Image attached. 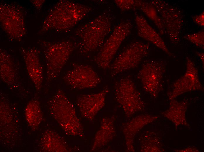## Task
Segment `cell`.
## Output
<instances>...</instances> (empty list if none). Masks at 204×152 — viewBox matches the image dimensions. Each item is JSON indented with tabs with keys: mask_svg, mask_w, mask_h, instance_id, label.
<instances>
[{
	"mask_svg": "<svg viewBox=\"0 0 204 152\" xmlns=\"http://www.w3.org/2000/svg\"><path fill=\"white\" fill-rule=\"evenodd\" d=\"M91 11L86 5L68 0H60L50 11L43 22L41 31H64L73 27Z\"/></svg>",
	"mask_w": 204,
	"mask_h": 152,
	"instance_id": "1",
	"label": "cell"
},
{
	"mask_svg": "<svg viewBox=\"0 0 204 152\" xmlns=\"http://www.w3.org/2000/svg\"><path fill=\"white\" fill-rule=\"evenodd\" d=\"M111 31V20L105 14L99 15L80 26L75 34L80 40L81 53L91 52L101 47Z\"/></svg>",
	"mask_w": 204,
	"mask_h": 152,
	"instance_id": "2",
	"label": "cell"
},
{
	"mask_svg": "<svg viewBox=\"0 0 204 152\" xmlns=\"http://www.w3.org/2000/svg\"><path fill=\"white\" fill-rule=\"evenodd\" d=\"M49 109L62 127L71 135L81 134L83 130L74 106L64 92L59 89L49 100Z\"/></svg>",
	"mask_w": 204,
	"mask_h": 152,
	"instance_id": "3",
	"label": "cell"
},
{
	"mask_svg": "<svg viewBox=\"0 0 204 152\" xmlns=\"http://www.w3.org/2000/svg\"><path fill=\"white\" fill-rule=\"evenodd\" d=\"M46 61V80H54L59 75L74 48L70 41L42 43Z\"/></svg>",
	"mask_w": 204,
	"mask_h": 152,
	"instance_id": "4",
	"label": "cell"
},
{
	"mask_svg": "<svg viewBox=\"0 0 204 152\" xmlns=\"http://www.w3.org/2000/svg\"><path fill=\"white\" fill-rule=\"evenodd\" d=\"M132 27L128 20L122 21L113 29L102 46L94 60L99 68H109L113 58L124 40L131 32Z\"/></svg>",
	"mask_w": 204,
	"mask_h": 152,
	"instance_id": "5",
	"label": "cell"
},
{
	"mask_svg": "<svg viewBox=\"0 0 204 152\" xmlns=\"http://www.w3.org/2000/svg\"><path fill=\"white\" fill-rule=\"evenodd\" d=\"M149 44L140 41L131 42L119 53L109 68L112 77L137 68L148 55Z\"/></svg>",
	"mask_w": 204,
	"mask_h": 152,
	"instance_id": "6",
	"label": "cell"
},
{
	"mask_svg": "<svg viewBox=\"0 0 204 152\" xmlns=\"http://www.w3.org/2000/svg\"><path fill=\"white\" fill-rule=\"evenodd\" d=\"M156 8L162 22L165 34L171 42L177 44L180 41V33L184 22L181 10L176 6L163 0L150 2Z\"/></svg>",
	"mask_w": 204,
	"mask_h": 152,
	"instance_id": "7",
	"label": "cell"
},
{
	"mask_svg": "<svg viewBox=\"0 0 204 152\" xmlns=\"http://www.w3.org/2000/svg\"><path fill=\"white\" fill-rule=\"evenodd\" d=\"M115 95L117 101L128 117L131 116L144 108L145 103L140 93L132 80L129 77H123L116 82Z\"/></svg>",
	"mask_w": 204,
	"mask_h": 152,
	"instance_id": "8",
	"label": "cell"
},
{
	"mask_svg": "<svg viewBox=\"0 0 204 152\" xmlns=\"http://www.w3.org/2000/svg\"><path fill=\"white\" fill-rule=\"evenodd\" d=\"M166 64L163 60L150 59L144 62L138 74V77L144 90L157 98L163 89V79Z\"/></svg>",
	"mask_w": 204,
	"mask_h": 152,
	"instance_id": "9",
	"label": "cell"
},
{
	"mask_svg": "<svg viewBox=\"0 0 204 152\" xmlns=\"http://www.w3.org/2000/svg\"><path fill=\"white\" fill-rule=\"evenodd\" d=\"M17 5L1 4L0 6V22L6 33L13 39H21L25 34L23 12Z\"/></svg>",
	"mask_w": 204,
	"mask_h": 152,
	"instance_id": "10",
	"label": "cell"
},
{
	"mask_svg": "<svg viewBox=\"0 0 204 152\" xmlns=\"http://www.w3.org/2000/svg\"><path fill=\"white\" fill-rule=\"evenodd\" d=\"M72 68L63 77L65 82L74 89L94 87L101 81V78L90 66L74 63Z\"/></svg>",
	"mask_w": 204,
	"mask_h": 152,
	"instance_id": "11",
	"label": "cell"
},
{
	"mask_svg": "<svg viewBox=\"0 0 204 152\" xmlns=\"http://www.w3.org/2000/svg\"><path fill=\"white\" fill-rule=\"evenodd\" d=\"M198 72L194 62L189 58L186 61V69L184 74L177 80L173 84L171 91L167 95L169 100L188 92L203 91Z\"/></svg>",
	"mask_w": 204,
	"mask_h": 152,
	"instance_id": "12",
	"label": "cell"
},
{
	"mask_svg": "<svg viewBox=\"0 0 204 152\" xmlns=\"http://www.w3.org/2000/svg\"><path fill=\"white\" fill-rule=\"evenodd\" d=\"M21 51L28 76L36 90L39 91L42 86L43 74L38 50L32 47L22 48Z\"/></svg>",
	"mask_w": 204,
	"mask_h": 152,
	"instance_id": "13",
	"label": "cell"
},
{
	"mask_svg": "<svg viewBox=\"0 0 204 152\" xmlns=\"http://www.w3.org/2000/svg\"><path fill=\"white\" fill-rule=\"evenodd\" d=\"M108 91L106 88L98 93L84 94L78 97L76 105L84 116L89 119L93 118L104 106Z\"/></svg>",
	"mask_w": 204,
	"mask_h": 152,
	"instance_id": "14",
	"label": "cell"
},
{
	"mask_svg": "<svg viewBox=\"0 0 204 152\" xmlns=\"http://www.w3.org/2000/svg\"><path fill=\"white\" fill-rule=\"evenodd\" d=\"M135 20L138 36L162 50L168 56L175 57L165 44L160 34L148 23L142 15L136 13Z\"/></svg>",
	"mask_w": 204,
	"mask_h": 152,
	"instance_id": "15",
	"label": "cell"
},
{
	"mask_svg": "<svg viewBox=\"0 0 204 152\" xmlns=\"http://www.w3.org/2000/svg\"><path fill=\"white\" fill-rule=\"evenodd\" d=\"M158 118L157 116L148 114L141 115L134 118L125 125L123 133L127 148L130 151H135L133 147L134 137L138 132L145 126Z\"/></svg>",
	"mask_w": 204,
	"mask_h": 152,
	"instance_id": "16",
	"label": "cell"
},
{
	"mask_svg": "<svg viewBox=\"0 0 204 152\" xmlns=\"http://www.w3.org/2000/svg\"><path fill=\"white\" fill-rule=\"evenodd\" d=\"M170 101L169 108L162 113V115L171 121L176 128L181 125L189 127L190 125L186 118L188 101L186 100L179 101L175 99Z\"/></svg>",
	"mask_w": 204,
	"mask_h": 152,
	"instance_id": "17",
	"label": "cell"
},
{
	"mask_svg": "<svg viewBox=\"0 0 204 152\" xmlns=\"http://www.w3.org/2000/svg\"><path fill=\"white\" fill-rule=\"evenodd\" d=\"M0 77L4 82L9 86L13 85L17 81L14 62L10 54L2 49L0 50Z\"/></svg>",
	"mask_w": 204,
	"mask_h": 152,
	"instance_id": "18",
	"label": "cell"
},
{
	"mask_svg": "<svg viewBox=\"0 0 204 152\" xmlns=\"http://www.w3.org/2000/svg\"><path fill=\"white\" fill-rule=\"evenodd\" d=\"M133 9L140 10L144 13L154 23L160 34L162 35L165 34L162 20L156 8L150 2L135 0Z\"/></svg>",
	"mask_w": 204,
	"mask_h": 152,
	"instance_id": "19",
	"label": "cell"
},
{
	"mask_svg": "<svg viewBox=\"0 0 204 152\" xmlns=\"http://www.w3.org/2000/svg\"><path fill=\"white\" fill-rule=\"evenodd\" d=\"M113 120L109 118L102 120L101 127L95 136L93 149L105 145L112 139L115 133Z\"/></svg>",
	"mask_w": 204,
	"mask_h": 152,
	"instance_id": "20",
	"label": "cell"
},
{
	"mask_svg": "<svg viewBox=\"0 0 204 152\" xmlns=\"http://www.w3.org/2000/svg\"><path fill=\"white\" fill-rule=\"evenodd\" d=\"M43 137L42 144L46 151H67V146L64 141L53 132H47Z\"/></svg>",
	"mask_w": 204,
	"mask_h": 152,
	"instance_id": "21",
	"label": "cell"
},
{
	"mask_svg": "<svg viewBox=\"0 0 204 152\" xmlns=\"http://www.w3.org/2000/svg\"><path fill=\"white\" fill-rule=\"evenodd\" d=\"M25 116L29 125L32 128L36 129L42 119V113L39 101L33 99L27 104L25 109Z\"/></svg>",
	"mask_w": 204,
	"mask_h": 152,
	"instance_id": "22",
	"label": "cell"
},
{
	"mask_svg": "<svg viewBox=\"0 0 204 152\" xmlns=\"http://www.w3.org/2000/svg\"><path fill=\"white\" fill-rule=\"evenodd\" d=\"M157 137L152 135L145 136L142 141L141 151L163 152L162 144Z\"/></svg>",
	"mask_w": 204,
	"mask_h": 152,
	"instance_id": "23",
	"label": "cell"
},
{
	"mask_svg": "<svg viewBox=\"0 0 204 152\" xmlns=\"http://www.w3.org/2000/svg\"><path fill=\"white\" fill-rule=\"evenodd\" d=\"M184 38L196 46L204 49V32L203 30H201L196 32L187 34L184 36Z\"/></svg>",
	"mask_w": 204,
	"mask_h": 152,
	"instance_id": "24",
	"label": "cell"
},
{
	"mask_svg": "<svg viewBox=\"0 0 204 152\" xmlns=\"http://www.w3.org/2000/svg\"><path fill=\"white\" fill-rule=\"evenodd\" d=\"M135 0H116L115 2L118 7L123 11L133 9Z\"/></svg>",
	"mask_w": 204,
	"mask_h": 152,
	"instance_id": "25",
	"label": "cell"
},
{
	"mask_svg": "<svg viewBox=\"0 0 204 152\" xmlns=\"http://www.w3.org/2000/svg\"><path fill=\"white\" fill-rule=\"evenodd\" d=\"M192 19L194 22L197 25L201 27H203L204 25V11L199 14L193 16L192 17Z\"/></svg>",
	"mask_w": 204,
	"mask_h": 152,
	"instance_id": "26",
	"label": "cell"
},
{
	"mask_svg": "<svg viewBox=\"0 0 204 152\" xmlns=\"http://www.w3.org/2000/svg\"><path fill=\"white\" fill-rule=\"evenodd\" d=\"M176 152H198L199 151L196 148L193 147H189L183 148L182 149H179L175 150Z\"/></svg>",
	"mask_w": 204,
	"mask_h": 152,
	"instance_id": "27",
	"label": "cell"
},
{
	"mask_svg": "<svg viewBox=\"0 0 204 152\" xmlns=\"http://www.w3.org/2000/svg\"><path fill=\"white\" fill-rule=\"evenodd\" d=\"M44 0H32V2L37 8H40L44 2Z\"/></svg>",
	"mask_w": 204,
	"mask_h": 152,
	"instance_id": "28",
	"label": "cell"
},
{
	"mask_svg": "<svg viewBox=\"0 0 204 152\" xmlns=\"http://www.w3.org/2000/svg\"><path fill=\"white\" fill-rule=\"evenodd\" d=\"M196 54L200 60L201 62L203 65V66H204V53L203 52H196Z\"/></svg>",
	"mask_w": 204,
	"mask_h": 152,
	"instance_id": "29",
	"label": "cell"
}]
</instances>
